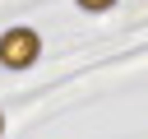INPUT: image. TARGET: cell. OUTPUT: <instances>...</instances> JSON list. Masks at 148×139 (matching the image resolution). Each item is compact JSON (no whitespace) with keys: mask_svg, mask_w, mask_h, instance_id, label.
<instances>
[{"mask_svg":"<svg viewBox=\"0 0 148 139\" xmlns=\"http://www.w3.org/2000/svg\"><path fill=\"white\" fill-rule=\"evenodd\" d=\"M37 56H42V37L32 28H9L0 37V65H9V70H28V65H37Z\"/></svg>","mask_w":148,"mask_h":139,"instance_id":"1","label":"cell"},{"mask_svg":"<svg viewBox=\"0 0 148 139\" xmlns=\"http://www.w3.org/2000/svg\"><path fill=\"white\" fill-rule=\"evenodd\" d=\"M79 5H83V9H92V14H97V9H111V5H116V0H79Z\"/></svg>","mask_w":148,"mask_h":139,"instance_id":"2","label":"cell"},{"mask_svg":"<svg viewBox=\"0 0 148 139\" xmlns=\"http://www.w3.org/2000/svg\"><path fill=\"white\" fill-rule=\"evenodd\" d=\"M0 134H5V111H0Z\"/></svg>","mask_w":148,"mask_h":139,"instance_id":"3","label":"cell"}]
</instances>
